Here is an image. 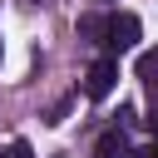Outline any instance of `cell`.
I'll use <instances>...</instances> for the list:
<instances>
[{
    "label": "cell",
    "instance_id": "6da1fadb",
    "mask_svg": "<svg viewBox=\"0 0 158 158\" xmlns=\"http://www.w3.org/2000/svg\"><path fill=\"white\" fill-rule=\"evenodd\" d=\"M138 40H143L138 15H128V10L109 15V30H104V49H109V54H128V49H138Z\"/></svg>",
    "mask_w": 158,
    "mask_h": 158
},
{
    "label": "cell",
    "instance_id": "7a4b0ae2",
    "mask_svg": "<svg viewBox=\"0 0 158 158\" xmlns=\"http://www.w3.org/2000/svg\"><path fill=\"white\" fill-rule=\"evenodd\" d=\"M114 84H118V59H114V54H99V59L84 69V94H89V99H109Z\"/></svg>",
    "mask_w": 158,
    "mask_h": 158
},
{
    "label": "cell",
    "instance_id": "3957f363",
    "mask_svg": "<svg viewBox=\"0 0 158 158\" xmlns=\"http://www.w3.org/2000/svg\"><path fill=\"white\" fill-rule=\"evenodd\" d=\"M94 158H133V148H128L123 128H109V133H99V143H94Z\"/></svg>",
    "mask_w": 158,
    "mask_h": 158
},
{
    "label": "cell",
    "instance_id": "277c9868",
    "mask_svg": "<svg viewBox=\"0 0 158 158\" xmlns=\"http://www.w3.org/2000/svg\"><path fill=\"white\" fill-rule=\"evenodd\" d=\"M104 30H109V15H79V35H84V40L104 44Z\"/></svg>",
    "mask_w": 158,
    "mask_h": 158
},
{
    "label": "cell",
    "instance_id": "5b68a950",
    "mask_svg": "<svg viewBox=\"0 0 158 158\" xmlns=\"http://www.w3.org/2000/svg\"><path fill=\"white\" fill-rule=\"evenodd\" d=\"M133 74H138V79H148V84H158V44L138 54V64H133Z\"/></svg>",
    "mask_w": 158,
    "mask_h": 158
},
{
    "label": "cell",
    "instance_id": "8992f818",
    "mask_svg": "<svg viewBox=\"0 0 158 158\" xmlns=\"http://www.w3.org/2000/svg\"><path fill=\"white\" fill-rule=\"evenodd\" d=\"M5 158H35V153H30V143H25V138H15V143L5 148Z\"/></svg>",
    "mask_w": 158,
    "mask_h": 158
},
{
    "label": "cell",
    "instance_id": "52a82bcc",
    "mask_svg": "<svg viewBox=\"0 0 158 158\" xmlns=\"http://www.w3.org/2000/svg\"><path fill=\"white\" fill-rule=\"evenodd\" d=\"M133 158H158V133H153V143H143V148H133Z\"/></svg>",
    "mask_w": 158,
    "mask_h": 158
},
{
    "label": "cell",
    "instance_id": "ba28073f",
    "mask_svg": "<svg viewBox=\"0 0 158 158\" xmlns=\"http://www.w3.org/2000/svg\"><path fill=\"white\" fill-rule=\"evenodd\" d=\"M25 5H35V0H25Z\"/></svg>",
    "mask_w": 158,
    "mask_h": 158
},
{
    "label": "cell",
    "instance_id": "9c48e42d",
    "mask_svg": "<svg viewBox=\"0 0 158 158\" xmlns=\"http://www.w3.org/2000/svg\"><path fill=\"white\" fill-rule=\"evenodd\" d=\"M0 158H5V153H0Z\"/></svg>",
    "mask_w": 158,
    "mask_h": 158
}]
</instances>
